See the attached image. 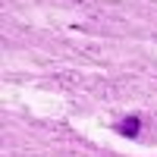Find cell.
<instances>
[{
    "label": "cell",
    "instance_id": "6da1fadb",
    "mask_svg": "<svg viewBox=\"0 0 157 157\" xmlns=\"http://www.w3.org/2000/svg\"><path fill=\"white\" fill-rule=\"evenodd\" d=\"M116 132H120V135H138V120H135V116H129L126 123L116 126Z\"/></svg>",
    "mask_w": 157,
    "mask_h": 157
}]
</instances>
